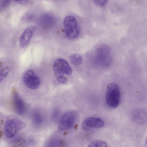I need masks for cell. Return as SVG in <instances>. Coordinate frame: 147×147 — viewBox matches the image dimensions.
<instances>
[{"label": "cell", "instance_id": "17", "mask_svg": "<svg viewBox=\"0 0 147 147\" xmlns=\"http://www.w3.org/2000/svg\"><path fill=\"white\" fill-rule=\"evenodd\" d=\"M28 1H15L20 4H25L28 2Z\"/></svg>", "mask_w": 147, "mask_h": 147}, {"label": "cell", "instance_id": "16", "mask_svg": "<svg viewBox=\"0 0 147 147\" xmlns=\"http://www.w3.org/2000/svg\"><path fill=\"white\" fill-rule=\"evenodd\" d=\"M59 115V111L58 110H55L53 114L52 117L54 119H56L58 117Z\"/></svg>", "mask_w": 147, "mask_h": 147}, {"label": "cell", "instance_id": "9", "mask_svg": "<svg viewBox=\"0 0 147 147\" xmlns=\"http://www.w3.org/2000/svg\"><path fill=\"white\" fill-rule=\"evenodd\" d=\"M104 122L101 119L97 117H90L86 119L83 121L82 127L86 130H89L94 128L102 127Z\"/></svg>", "mask_w": 147, "mask_h": 147}, {"label": "cell", "instance_id": "4", "mask_svg": "<svg viewBox=\"0 0 147 147\" xmlns=\"http://www.w3.org/2000/svg\"><path fill=\"white\" fill-rule=\"evenodd\" d=\"M25 126V123L20 120L9 119L5 121L4 124V130L5 134L8 138H12Z\"/></svg>", "mask_w": 147, "mask_h": 147}, {"label": "cell", "instance_id": "1", "mask_svg": "<svg viewBox=\"0 0 147 147\" xmlns=\"http://www.w3.org/2000/svg\"><path fill=\"white\" fill-rule=\"evenodd\" d=\"M53 70L55 77L59 83H66L67 81L65 75H71L72 73V68L68 62L62 58H58L53 64Z\"/></svg>", "mask_w": 147, "mask_h": 147}, {"label": "cell", "instance_id": "3", "mask_svg": "<svg viewBox=\"0 0 147 147\" xmlns=\"http://www.w3.org/2000/svg\"><path fill=\"white\" fill-rule=\"evenodd\" d=\"M65 34L69 39H73L78 37L79 30L77 22L73 16L69 15L65 17L63 21Z\"/></svg>", "mask_w": 147, "mask_h": 147}, {"label": "cell", "instance_id": "12", "mask_svg": "<svg viewBox=\"0 0 147 147\" xmlns=\"http://www.w3.org/2000/svg\"><path fill=\"white\" fill-rule=\"evenodd\" d=\"M71 63L74 65H78L82 63V56L78 54H74L71 55L69 57Z\"/></svg>", "mask_w": 147, "mask_h": 147}, {"label": "cell", "instance_id": "6", "mask_svg": "<svg viewBox=\"0 0 147 147\" xmlns=\"http://www.w3.org/2000/svg\"><path fill=\"white\" fill-rule=\"evenodd\" d=\"M23 80L24 84L26 87L33 90L38 89L40 84L39 78L31 69L28 70L24 73Z\"/></svg>", "mask_w": 147, "mask_h": 147}, {"label": "cell", "instance_id": "14", "mask_svg": "<svg viewBox=\"0 0 147 147\" xmlns=\"http://www.w3.org/2000/svg\"><path fill=\"white\" fill-rule=\"evenodd\" d=\"M88 147H108V145L104 141L96 140L90 142Z\"/></svg>", "mask_w": 147, "mask_h": 147}, {"label": "cell", "instance_id": "10", "mask_svg": "<svg viewBox=\"0 0 147 147\" xmlns=\"http://www.w3.org/2000/svg\"><path fill=\"white\" fill-rule=\"evenodd\" d=\"M35 30V27L30 26L27 27L20 36V46L22 48L26 47L30 42Z\"/></svg>", "mask_w": 147, "mask_h": 147}, {"label": "cell", "instance_id": "5", "mask_svg": "<svg viewBox=\"0 0 147 147\" xmlns=\"http://www.w3.org/2000/svg\"><path fill=\"white\" fill-rule=\"evenodd\" d=\"M77 118V113L73 111L67 112L64 113L60 119L59 128L65 130L71 128L76 122Z\"/></svg>", "mask_w": 147, "mask_h": 147}, {"label": "cell", "instance_id": "18", "mask_svg": "<svg viewBox=\"0 0 147 147\" xmlns=\"http://www.w3.org/2000/svg\"><path fill=\"white\" fill-rule=\"evenodd\" d=\"M146 144H147V140H146Z\"/></svg>", "mask_w": 147, "mask_h": 147}, {"label": "cell", "instance_id": "13", "mask_svg": "<svg viewBox=\"0 0 147 147\" xmlns=\"http://www.w3.org/2000/svg\"><path fill=\"white\" fill-rule=\"evenodd\" d=\"M64 142L63 140L56 139L50 141L45 147H64Z\"/></svg>", "mask_w": 147, "mask_h": 147}, {"label": "cell", "instance_id": "2", "mask_svg": "<svg viewBox=\"0 0 147 147\" xmlns=\"http://www.w3.org/2000/svg\"><path fill=\"white\" fill-rule=\"evenodd\" d=\"M120 92L118 85L112 82L107 87L105 98L107 104L112 108H115L119 105L120 98Z\"/></svg>", "mask_w": 147, "mask_h": 147}, {"label": "cell", "instance_id": "7", "mask_svg": "<svg viewBox=\"0 0 147 147\" xmlns=\"http://www.w3.org/2000/svg\"><path fill=\"white\" fill-rule=\"evenodd\" d=\"M94 54L95 60L99 62H108L111 59L110 48L106 45L99 47L94 51Z\"/></svg>", "mask_w": 147, "mask_h": 147}, {"label": "cell", "instance_id": "15", "mask_svg": "<svg viewBox=\"0 0 147 147\" xmlns=\"http://www.w3.org/2000/svg\"><path fill=\"white\" fill-rule=\"evenodd\" d=\"M107 0H95L94 1V3L96 5L99 6H103L105 5L107 3Z\"/></svg>", "mask_w": 147, "mask_h": 147}, {"label": "cell", "instance_id": "11", "mask_svg": "<svg viewBox=\"0 0 147 147\" xmlns=\"http://www.w3.org/2000/svg\"><path fill=\"white\" fill-rule=\"evenodd\" d=\"M32 121L34 124L36 125L41 124L43 120V117L42 114L39 111H34L32 115Z\"/></svg>", "mask_w": 147, "mask_h": 147}, {"label": "cell", "instance_id": "8", "mask_svg": "<svg viewBox=\"0 0 147 147\" xmlns=\"http://www.w3.org/2000/svg\"><path fill=\"white\" fill-rule=\"evenodd\" d=\"M12 102L13 109L17 113L22 115L25 113L26 110L25 104L16 91L13 92Z\"/></svg>", "mask_w": 147, "mask_h": 147}]
</instances>
